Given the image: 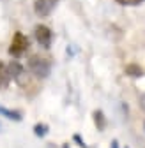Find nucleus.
<instances>
[{"instance_id": "nucleus-1", "label": "nucleus", "mask_w": 145, "mask_h": 148, "mask_svg": "<svg viewBox=\"0 0 145 148\" xmlns=\"http://www.w3.org/2000/svg\"><path fill=\"white\" fill-rule=\"evenodd\" d=\"M28 71L37 78H48L51 72V64L46 58L39 57V55H34L28 60Z\"/></svg>"}, {"instance_id": "nucleus-10", "label": "nucleus", "mask_w": 145, "mask_h": 148, "mask_svg": "<svg viewBox=\"0 0 145 148\" xmlns=\"http://www.w3.org/2000/svg\"><path fill=\"white\" fill-rule=\"evenodd\" d=\"M117 4H120V5H140V4H143L145 0H115Z\"/></svg>"}, {"instance_id": "nucleus-13", "label": "nucleus", "mask_w": 145, "mask_h": 148, "mask_svg": "<svg viewBox=\"0 0 145 148\" xmlns=\"http://www.w3.org/2000/svg\"><path fill=\"white\" fill-rule=\"evenodd\" d=\"M143 129H145V123H143Z\"/></svg>"}, {"instance_id": "nucleus-11", "label": "nucleus", "mask_w": 145, "mask_h": 148, "mask_svg": "<svg viewBox=\"0 0 145 148\" xmlns=\"http://www.w3.org/2000/svg\"><path fill=\"white\" fill-rule=\"evenodd\" d=\"M46 129H48V127H46L44 123H43V125H35V127H34L35 136H44V134H46Z\"/></svg>"}, {"instance_id": "nucleus-7", "label": "nucleus", "mask_w": 145, "mask_h": 148, "mask_svg": "<svg viewBox=\"0 0 145 148\" xmlns=\"http://www.w3.org/2000/svg\"><path fill=\"white\" fill-rule=\"evenodd\" d=\"M7 67H9V72H11V78H14V79H20V78H21V74H23V67L18 64L16 60H14V62H11Z\"/></svg>"}, {"instance_id": "nucleus-6", "label": "nucleus", "mask_w": 145, "mask_h": 148, "mask_svg": "<svg viewBox=\"0 0 145 148\" xmlns=\"http://www.w3.org/2000/svg\"><path fill=\"white\" fill-rule=\"evenodd\" d=\"M0 115L9 118V120H14V122H20L21 120V113H20V111H12V109L2 108V106H0Z\"/></svg>"}, {"instance_id": "nucleus-8", "label": "nucleus", "mask_w": 145, "mask_h": 148, "mask_svg": "<svg viewBox=\"0 0 145 148\" xmlns=\"http://www.w3.org/2000/svg\"><path fill=\"white\" fill-rule=\"evenodd\" d=\"M126 74H128V76H133V78H138V76H143V69L140 65L131 64V65L126 67Z\"/></svg>"}, {"instance_id": "nucleus-2", "label": "nucleus", "mask_w": 145, "mask_h": 148, "mask_svg": "<svg viewBox=\"0 0 145 148\" xmlns=\"http://www.w3.org/2000/svg\"><path fill=\"white\" fill-rule=\"evenodd\" d=\"M28 37L23 35L21 32H16L12 41H11V46H9V55H12V57H21V55L28 49Z\"/></svg>"}, {"instance_id": "nucleus-5", "label": "nucleus", "mask_w": 145, "mask_h": 148, "mask_svg": "<svg viewBox=\"0 0 145 148\" xmlns=\"http://www.w3.org/2000/svg\"><path fill=\"white\" fill-rule=\"evenodd\" d=\"M11 83V72H9V67L6 64H0V90L7 88Z\"/></svg>"}, {"instance_id": "nucleus-12", "label": "nucleus", "mask_w": 145, "mask_h": 148, "mask_svg": "<svg viewBox=\"0 0 145 148\" xmlns=\"http://www.w3.org/2000/svg\"><path fill=\"white\" fill-rule=\"evenodd\" d=\"M140 106H142V109L145 111V94H143V95L140 97Z\"/></svg>"}, {"instance_id": "nucleus-3", "label": "nucleus", "mask_w": 145, "mask_h": 148, "mask_svg": "<svg viewBox=\"0 0 145 148\" xmlns=\"http://www.w3.org/2000/svg\"><path fill=\"white\" fill-rule=\"evenodd\" d=\"M59 2L60 0H35L34 11H35V14H37L39 18H46V16L51 14V11L57 7Z\"/></svg>"}, {"instance_id": "nucleus-14", "label": "nucleus", "mask_w": 145, "mask_h": 148, "mask_svg": "<svg viewBox=\"0 0 145 148\" xmlns=\"http://www.w3.org/2000/svg\"><path fill=\"white\" fill-rule=\"evenodd\" d=\"M126 148H128V146H126Z\"/></svg>"}, {"instance_id": "nucleus-4", "label": "nucleus", "mask_w": 145, "mask_h": 148, "mask_svg": "<svg viewBox=\"0 0 145 148\" xmlns=\"http://www.w3.org/2000/svg\"><path fill=\"white\" fill-rule=\"evenodd\" d=\"M34 35H35V41H37L43 48H50L51 46L53 34H51V30L46 25H37L35 30H34Z\"/></svg>"}, {"instance_id": "nucleus-9", "label": "nucleus", "mask_w": 145, "mask_h": 148, "mask_svg": "<svg viewBox=\"0 0 145 148\" xmlns=\"http://www.w3.org/2000/svg\"><path fill=\"white\" fill-rule=\"evenodd\" d=\"M94 122L97 125L99 131H104V127H106V120H104V115H103V111H94Z\"/></svg>"}]
</instances>
